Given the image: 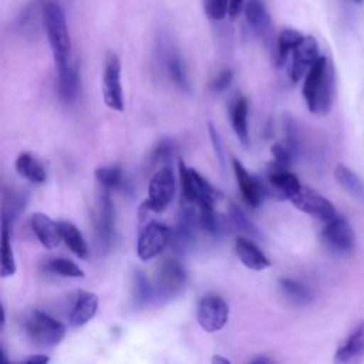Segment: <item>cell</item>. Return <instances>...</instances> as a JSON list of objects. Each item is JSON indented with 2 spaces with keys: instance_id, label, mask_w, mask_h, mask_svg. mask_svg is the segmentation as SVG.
<instances>
[{
  "instance_id": "6da1fadb",
  "label": "cell",
  "mask_w": 364,
  "mask_h": 364,
  "mask_svg": "<svg viewBox=\"0 0 364 364\" xmlns=\"http://www.w3.org/2000/svg\"><path fill=\"white\" fill-rule=\"evenodd\" d=\"M303 98L311 114L326 115L334 98V71L330 60L320 55L303 80Z\"/></svg>"
},
{
  "instance_id": "7a4b0ae2",
  "label": "cell",
  "mask_w": 364,
  "mask_h": 364,
  "mask_svg": "<svg viewBox=\"0 0 364 364\" xmlns=\"http://www.w3.org/2000/svg\"><path fill=\"white\" fill-rule=\"evenodd\" d=\"M43 28L53 53L55 67L71 60V38L63 7L55 0H43Z\"/></svg>"
},
{
  "instance_id": "3957f363",
  "label": "cell",
  "mask_w": 364,
  "mask_h": 364,
  "mask_svg": "<svg viewBox=\"0 0 364 364\" xmlns=\"http://www.w3.org/2000/svg\"><path fill=\"white\" fill-rule=\"evenodd\" d=\"M27 338L38 348H53L65 336V326L41 310L30 311L23 320Z\"/></svg>"
},
{
  "instance_id": "277c9868",
  "label": "cell",
  "mask_w": 364,
  "mask_h": 364,
  "mask_svg": "<svg viewBox=\"0 0 364 364\" xmlns=\"http://www.w3.org/2000/svg\"><path fill=\"white\" fill-rule=\"evenodd\" d=\"M188 273L185 266L176 259H165L159 263L154 277L155 300L169 301L186 286Z\"/></svg>"
},
{
  "instance_id": "5b68a950",
  "label": "cell",
  "mask_w": 364,
  "mask_h": 364,
  "mask_svg": "<svg viewBox=\"0 0 364 364\" xmlns=\"http://www.w3.org/2000/svg\"><path fill=\"white\" fill-rule=\"evenodd\" d=\"M179 173H181V186L182 195L186 202L189 203H218L222 199V192L210 185L202 175H199L193 168L185 165L181 159L179 164Z\"/></svg>"
},
{
  "instance_id": "8992f818",
  "label": "cell",
  "mask_w": 364,
  "mask_h": 364,
  "mask_svg": "<svg viewBox=\"0 0 364 364\" xmlns=\"http://www.w3.org/2000/svg\"><path fill=\"white\" fill-rule=\"evenodd\" d=\"M171 242V229L159 222L149 220L141 228L136 242V253L142 262L159 256Z\"/></svg>"
},
{
  "instance_id": "52a82bcc",
  "label": "cell",
  "mask_w": 364,
  "mask_h": 364,
  "mask_svg": "<svg viewBox=\"0 0 364 364\" xmlns=\"http://www.w3.org/2000/svg\"><path fill=\"white\" fill-rule=\"evenodd\" d=\"M102 98L114 111L124 109V92L121 84V61L115 53H108L102 73Z\"/></svg>"
},
{
  "instance_id": "ba28073f",
  "label": "cell",
  "mask_w": 364,
  "mask_h": 364,
  "mask_svg": "<svg viewBox=\"0 0 364 364\" xmlns=\"http://www.w3.org/2000/svg\"><path fill=\"white\" fill-rule=\"evenodd\" d=\"M229 318L228 303L216 294H206L199 300L196 320L200 328L206 333H216L222 330Z\"/></svg>"
},
{
  "instance_id": "9c48e42d",
  "label": "cell",
  "mask_w": 364,
  "mask_h": 364,
  "mask_svg": "<svg viewBox=\"0 0 364 364\" xmlns=\"http://www.w3.org/2000/svg\"><path fill=\"white\" fill-rule=\"evenodd\" d=\"M175 192V178L169 166H162L156 171L148 185V198L144 200L148 208L155 212H164L171 203Z\"/></svg>"
},
{
  "instance_id": "30bf717a",
  "label": "cell",
  "mask_w": 364,
  "mask_h": 364,
  "mask_svg": "<svg viewBox=\"0 0 364 364\" xmlns=\"http://www.w3.org/2000/svg\"><path fill=\"white\" fill-rule=\"evenodd\" d=\"M320 48L314 37L306 36L303 41L290 53L286 63L287 64V75L293 82L300 81L306 77L311 65L320 57Z\"/></svg>"
},
{
  "instance_id": "8fae6325",
  "label": "cell",
  "mask_w": 364,
  "mask_h": 364,
  "mask_svg": "<svg viewBox=\"0 0 364 364\" xmlns=\"http://www.w3.org/2000/svg\"><path fill=\"white\" fill-rule=\"evenodd\" d=\"M289 200L299 210L323 222H328L338 215L328 199L306 186H301L297 192H294Z\"/></svg>"
},
{
  "instance_id": "7c38bea8",
  "label": "cell",
  "mask_w": 364,
  "mask_h": 364,
  "mask_svg": "<svg viewBox=\"0 0 364 364\" xmlns=\"http://www.w3.org/2000/svg\"><path fill=\"white\" fill-rule=\"evenodd\" d=\"M94 225L100 247L104 250L109 249L112 239L115 236V206L108 193V189L105 188L98 195L97 208L94 213Z\"/></svg>"
},
{
  "instance_id": "4fadbf2b",
  "label": "cell",
  "mask_w": 364,
  "mask_h": 364,
  "mask_svg": "<svg viewBox=\"0 0 364 364\" xmlns=\"http://www.w3.org/2000/svg\"><path fill=\"white\" fill-rule=\"evenodd\" d=\"M199 228V213L192 206L185 205L181 209L176 226L171 230L169 245L178 253L188 252L195 245Z\"/></svg>"
},
{
  "instance_id": "5bb4252c",
  "label": "cell",
  "mask_w": 364,
  "mask_h": 364,
  "mask_svg": "<svg viewBox=\"0 0 364 364\" xmlns=\"http://www.w3.org/2000/svg\"><path fill=\"white\" fill-rule=\"evenodd\" d=\"M321 237L324 243L338 255H348L355 247L354 230L340 215L326 222V226L321 230Z\"/></svg>"
},
{
  "instance_id": "9a60e30c",
  "label": "cell",
  "mask_w": 364,
  "mask_h": 364,
  "mask_svg": "<svg viewBox=\"0 0 364 364\" xmlns=\"http://www.w3.org/2000/svg\"><path fill=\"white\" fill-rule=\"evenodd\" d=\"M263 183L266 193L277 199H290V196L301 188V183L294 173H291L287 168L276 165L274 162H272L267 171L266 182Z\"/></svg>"
},
{
  "instance_id": "2e32d148",
  "label": "cell",
  "mask_w": 364,
  "mask_h": 364,
  "mask_svg": "<svg viewBox=\"0 0 364 364\" xmlns=\"http://www.w3.org/2000/svg\"><path fill=\"white\" fill-rule=\"evenodd\" d=\"M232 165H233V172H235L237 186L240 189L243 200L249 206L257 208L263 202V199L267 196L263 181L252 176L239 159H233Z\"/></svg>"
},
{
  "instance_id": "e0dca14e",
  "label": "cell",
  "mask_w": 364,
  "mask_h": 364,
  "mask_svg": "<svg viewBox=\"0 0 364 364\" xmlns=\"http://www.w3.org/2000/svg\"><path fill=\"white\" fill-rule=\"evenodd\" d=\"M30 226L33 233L36 235L37 240L46 249H54L58 246L61 237L60 223L54 222L50 216L41 212H36L30 218Z\"/></svg>"
},
{
  "instance_id": "ac0fdd59",
  "label": "cell",
  "mask_w": 364,
  "mask_h": 364,
  "mask_svg": "<svg viewBox=\"0 0 364 364\" xmlns=\"http://www.w3.org/2000/svg\"><path fill=\"white\" fill-rule=\"evenodd\" d=\"M98 310V296L91 293V291H80L73 309L68 316V321L71 327H82L87 324L94 316L97 314Z\"/></svg>"
},
{
  "instance_id": "d6986e66",
  "label": "cell",
  "mask_w": 364,
  "mask_h": 364,
  "mask_svg": "<svg viewBox=\"0 0 364 364\" xmlns=\"http://www.w3.org/2000/svg\"><path fill=\"white\" fill-rule=\"evenodd\" d=\"M235 250L239 260L252 270H264L272 266L266 255L256 246V243L247 237H237L235 242Z\"/></svg>"
},
{
  "instance_id": "ffe728a7",
  "label": "cell",
  "mask_w": 364,
  "mask_h": 364,
  "mask_svg": "<svg viewBox=\"0 0 364 364\" xmlns=\"http://www.w3.org/2000/svg\"><path fill=\"white\" fill-rule=\"evenodd\" d=\"M364 357V321H361L336 351L337 363H353Z\"/></svg>"
},
{
  "instance_id": "44dd1931",
  "label": "cell",
  "mask_w": 364,
  "mask_h": 364,
  "mask_svg": "<svg viewBox=\"0 0 364 364\" xmlns=\"http://www.w3.org/2000/svg\"><path fill=\"white\" fill-rule=\"evenodd\" d=\"M58 74V95L64 102H73L78 95L80 78L78 70L73 60L57 67Z\"/></svg>"
},
{
  "instance_id": "7402d4cb",
  "label": "cell",
  "mask_w": 364,
  "mask_h": 364,
  "mask_svg": "<svg viewBox=\"0 0 364 364\" xmlns=\"http://www.w3.org/2000/svg\"><path fill=\"white\" fill-rule=\"evenodd\" d=\"M245 18L249 27L259 36H263L270 28V14L263 0H247L243 7Z\"/></svg>"
},
{
  "instance_id": "603a6c76",
  "label": "cell",
  "mask_w": 364,
  "mask_h": 364,
  "mask_svg": "<svg viewBox=\"0 0 364 364\" xmlns=\"http://www.w3.org/2000/svg\"><path fill=\"white\" fill-rule=\"evenodd\" d=\"M16 171L24 179L43 185L47 181V171L43 164L28 152H21L16 159Z\"/></svg>"
},
{
  "instance_id": "cb8c5ba5",
  "label": "cell",
  "mask_w": 364,
  "mask_h": 364,
  "mask_svg": "<svg viewBox=\"0 0 364 364\" xmlns=\"http://www.w3.org/2000/svg\"><path fill=\"white\" fill-rule=\"evenodd\" d=\"M230 119L233 131L243 146H249V129H247V101L245 97H237L230 107Z\"/></svg>"
},
{
  "instance_id": "d4e9b609",
  "label": "cell",
  "mask_w": 364,
  "mask_h": 364,
  "mask_svg": "<svg viewBox=\"0 0 364 364\" xmlns=\"http://www.w3.org/2000/svg\"><path fill=\"white\" fill-rule=\"evenodd\" d=\"M164 64L165 70L171 78V81L182 91H189V81L186 75V70L183 65V61L181 55L171 47L166 48V53L164 54Z\"/></svg>"
},
{
  "instance_id": "484cf974",
  "label": "cell",
  "mask_w": 364,
  "mask_h": 364,
  "mask_svg": "<svg viewBox=\"0 0 364 364\" xmlns=\"http://www.w3.org/2000/svg\"><path fill=\"white\" fill-rule=\"evenodd\" d=\"M198 206V213H199V225L203 232H206L210 236H220L223 235L228 229L225 218L218 215L215 212V205L212 203H200Z\"/></svg>"
},
{
  "instance_id": "4316f807",
  "label": "cell",
  "mask_w": 364,
  "mask_h": 364,
  "mask_svg": "<svg viewBox=\"0 0 364 364\" xmlns=\"http://www.w3.org/2000/svg\"><path fill=\"white\" fill-rule=\"evenodd\" d=\"M60 229H61V237L68 246V249L80 259H85L88 256V245L82 236V233L77 229L75 225L71 222H58Z\"/></svg>"
},
{
  "instance_id": "83f0119b",
  "label": "cell",
  "mask_w": 364,
  "mask_h": 364,
  "mask_svg": "<svg viewBox=\"0 0 364 364\" xmlns=\"http://www.w3.org/2000/svg\"><path fill=\"white\" fill-rule=\"evenodd\" d=\"M334 176L346 192H348L355 199L364 200V182L357 176L353 169L343 164H338L334 169Z\"/></svg>"
},
{
  "instance_id": "f1b7e54d",
  "label": "cell",
  "mask_w": 364,
  "mask_h": 364,
  "mask_svg": "<svg viewBox=\"0 0 364 364\" xmlns=\"http://www.w3.org/2000/svg\"><path fill=\"white\" fill-rule=\"evenodd\" d=\"M155 299L154 284L148 280L144 272L135 270L134 272V282H132V303L134 307H144Z\"/></svg>"
},
{
  "instance_id": "f546056e",
  "label": "cell",
  "mask_w": 364,
  "mask_h": 364,
  "mask_svg": "<svg viewBox=\"0 0 364 364\" xmlns=\"http://www.w3.org/2000/svg\"><path fill=\"white\" fill-rule=\"evenodd\" d=\"M16 273V260L10 242V222L1 220V277H10Z\"/></svg>"
},
{
  "instance_id": "4dcf8cb0",
  "label": "cell",
  "mask_w": 364,
  "mask_h": 364,
  "mask_svg": "<svg viewBox=\"0 0 364 364\" xmlns=\"http://www.w3.org/2000/svg\"><path fill=\"white\" fill-rule=\"evenodd\" d=\"M306 36L293 28H284L277 37V63L283 65L290 53L303 41Z\"/></svg>"
},
{
  "instance_id": "1f68e13d",
  "label": "cell",
  "mask_w": 364,
  "mask_h": 364,
  "mask_svg": "<svg viewBox=\"0 0 364 364\" xmlns=\"http://www.w3.org/2000/svg\"><path fill=\"white\" fill-rule=\"evenodd\" d=\"M95 179L105 189H119L125 185L122 169L117 165L100 166L95 169Z\"/></svg>"
},
{
  "instance_id": "d6a6232c",
  "label": "cell",
  "mask_w": 364,
  "mask_h": 364,
  "mask_svg": "<svg viewBox=\"0 0 364 364\" xmlns=\"http://www.w3.org/2000/svg\"><path fill=\"white\" fill-rule=\"evenodd\" d=\"M279 286L283 291V294L290 299L293 303H297V304H306L311 300V294L309 291V289L301 284L300 282L297 280H293V279H280L279 280Z\"/></svg>"
},
{
  "instance_id": "836d02e7",
  "label": "cell",
  "mask_w": 364,
  "mask_h": 364,
  "mask_svg": "<svg viewBox=\"0 0 364 364\" xmlns=\"http://www.w3.org/2000/svg\"><path fill=\"white\" fill-rule=\"evenodd\" d=\"M47 270L64 276V277H84V272L80 266L65 257H54L47 263Z\"/></svg>"
},
{
  "instance_id": "e575fe53",
  "label": "cell",
  "mask_w": 364,
  "mask_h": 364,
  "mask_svg": "<svg viewBox=\"0 0 364 364\" xmlns=\"http://www.w3.org/2000/svg\"><path fill=\"white\" fill-rule=\"evenodd\" d=\"M229 215H230L232 223H233L237 229H240V230H243L245 233L250 235V237H260V232L257 230V228L255 226V223L247 218V215H246L237 205H235V203L230 205V208H229Z\"/></svg>"
},
{
  "instance_id": "d590c367",
  "label": "cell",
  "mask_w": 364,
  "mask_h": 364,
  "mask_svg": "<svg viewBox=\"0 0 364 364\" xmlns=\"http://www.w3.org/2000/svg\"><path fill=\"white\" fill-rule=\"evenodd\" d=\"M202 7L213 21H220L229 16V0H202Z\"/></svg>"
},
{
  "instance_id": "8d00e7d4",
  "label": "cell",
  "mask_w": 364,
  "mask_h": 364,
  "mask_svg": "<svg viewBox=\"0 0 364 364\" xmlns=\"http://www.w3.org/2000/svg\"><path fill=\"white\" fill-rule=\"evenodd\" d=\"M173 142L168 138H164L161 141H158V144L154 146L152 152H151V161L152 164H164L168 159L172 158L173 155Z\"/></svg>"
},
{
  "instance_id": "74e56055",
  "label": "cell",
  "mask_w": 364,
  "mask_h": 364,
  "mask_svg": "<svg viewBox=\"0 0 364 364\" xmlns=\"http://www.w3.org/2000/svg\"><path fill=\"white\" fill-rule=\"evenodd\" d=\"M270 152H272V155H273V158H274L273 162H274L276 165L289 169V166H290V164H291V161H293L294 154L291 152V149H290L287 145L274 144V145H272Z\"/></svg>"
},
{
  "instance_id": "f35d334b",
  "label": "cell",
  "mask_w": 364,
  "mask_h": 364,
  "mask_svg": "<svg viewBox=\"0 0 364 364\" xmlns=\"http://www.w3.org/2000/svg\"><path fill=\"white\" fill-rule=\"evenodd\" d=\"M232 81H233V71L230 68H225L212 81V90L216 92H223L230 87Z\"/></svg>"
},
{
  "instance_id": "ab89813d",
  "label": "cell",
  "mask_w": 364,
  "mask_h": 364,
  "mask_svg": "<svg viewBox=\"0 0 364 364\" xmlns=\"http://www.w3.org/2000/svg\"><path fill=\"white\" fill-rule=\"evenodd\" d=\"M208 129H209V135H210V141H212V145H213V149H215L216 158L219 159L220 165L223 166V164H225V154H223L222 141H220V138H219V134H218V131L215 129V127H213L212 124H209Z\"/></svg>"
},
{
  "instance_id": "60d3db41",
  "label": "cell",
  "mask_w": 364,
  "mask_h": 364,
  "mask_svg": "<svg viewBox=\"0 0 364 364\" xmlns=\"http://www.w3.org/2000/svg\"><path fill=\"white\" fill-rule=\"evenodd\" d=\"M245 0H229V16L236 17L245 7Z\"/></svg>"
},
{
  "instance_id": "b9f144b4",
  "label": "cell",
  "mask_w": 364,
  "mask_h": 364,
  "mask_svg": "<svg viewBox=\"0 0 364 364\" xmlns=\"http://www.w3.org/2000/svg\"><path fill=\"white\" fill-rule=\"evenodd\" d=\"M48 361H50V357L46 354H33L26 360V363L28 364H46Z\"/></svg>"
},
{
  "instance_id": "7bdbcfd3",
  "label": "cell",
  "mask_w": 364,
  "mask_h": 364,
  "mask_svg": "<svg viewBox=\"0 0 364 364\" xmlns=\"http://www.w3.org/2000/svg\"><path fill=\"white\" fill-rule=\"evenodd\" d=\"M272 360L270 358H267V357H257V358H253L250 363L252 364H267V363H270Z\"/></svg>"
},
{
  "instance_id": "ee69618b",
  "label": "cell",
  "mask_w": 364,
  "mask_h": 364,
  "mask_svg": "<svg viewBox=\"0 0 364 364\" xmlns=\"http://www.w3.org/2000/svg\"><path fill=\"white\" fill-rule=\"evenodd\" d=\"M212 363H216V364H229L230 363V360H228V358H223V357H220V355H215L213 358H212Z\"/></svg>"
},
{
  "instance_id": "f6af8a7d",
  "label": "cell",
  "mask_w": 364,
  "mask_h": 364,
  "mask_svg": "<svg viewBox=\"0 0 364 364\" xmlns=\"http://www.w3.org/2000/svg\"><path fill=\"white\" fill-rule=\"evenodd\" d=\"M350 1H353V3H355V4H363V3H364V0H350Z\"/></svg>"
}]
</instances>
